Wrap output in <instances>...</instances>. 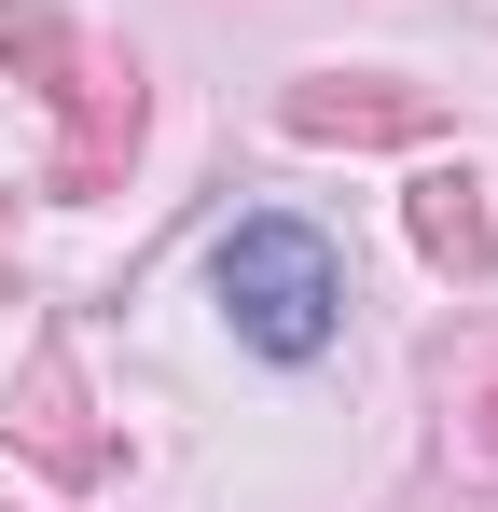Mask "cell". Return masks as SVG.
<instances>
[{"instance_id": "obj_1", "label": "cell", "mask_w": 498, "mask_h": 512, "mask_svg": "<svg viewBox=\"0 0 498 512\" xmlns=\"http://www.w3.org/2000/svg\"><path fill=\"white\" fill-rule=\"evenodd\" d=\"M208 291H222V319L263 360H319L346 333V250H332L319 222H291V208H249L236 236L208 250Z\"/></svg>"}, {"instance_id": "obj_2", "label": "cell", "mask_w": 498, "mask_h": 512, "mask_svg": "<svg viewBox=\"0 0 498 512\" xmlns=\"http://www.w3.org/2000/svg\"><path fill=\"white\" fill-rule=\"evenodd\" d=\"M0 443H14V457H42L56 485H97V471H111V429H97V402H83L70 333L28 346V374H14V402H0Z\"/></svg>"}, {"instance_id": "obj_3", "label": "cell", "mask_w": 498, "mask_h": 512, "mask_svg": "<svg viewBox=\"0 0 498 512\" xmlns=\"http://www.w3.org/2000/svg\"><path fill=\"white\" fill-rule=\"evenodd\" d=\"M56 111H70V139H56V194H111L125 153H139V56H56Z\"/></svg>"}, {"instance_id": "obj_4", "label": "cell", "mask_w": 498, "mask_h": 512, "mask_svg": "<svg viewBox=\"0 0 498 512\" xmlns=\"http://www.w3.org/2000/svg\"><path fill=\"white\" fill-rule=\"evenodd\" d=\"M277 125L360 153V139H429V97H415V84H374V70H305V84L277 97Z\"/></svg>"}, {"instance_id": "obj_5", "label": "cell", "mask_w": 498, "mask_h": 512, "mask_svg": "<svg viewBox=\"0 0 498 512\" xmlns=\"http://www.w3.org/2000/svg\"><path fill=\"white\" fill-rule=\"evenodd\" d=\"M402 222H415V250L443 263V277H498V222H485V180L471 167H429L402 194Z\"/></svg>"}, {"instance_id": "obj_6", "label": "cell", "mask_w": 498, "mask_h": 512, "mask_svg": "<svg viewBox=\"0 0 498 512\" xmlns=\"http://www.w3.org/2000/svg\"><path fill=\"white\" fill-rule=\"evenodd\" d=\"M457 443H471V457L498 471V333L471 346V360H457Z\"/></svg>"}, {"instance_id": "obj_7", "label": "cell", "mask_w": 498, "mask_h": 512, "mask_svg": "<svg viewBox=\"0 0 498 512\" xmlns=\"http://www.w3.org/2000/svg\"><path fill=\"white\" fill-rule=\"evenodd\" d=\"M56 56H70L56 0H0V70H42V84H56Z\"/></svg>"}]
</instances>
